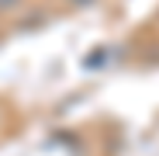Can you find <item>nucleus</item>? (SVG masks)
<instances>
[{
	"label": "nucleus",
	"mask_w": 159,
	"mask_h": 156,
	"mask_svg": "<svg viewBox=\"0 0 159 156\" xmlns=\"http://www.w3.org/2000/svg\"><path fill=\"white\" fill-rule=\"evenodd\" d=\"M21 0H0V11H11V7H17Z\"/></svg>",
	"instance_id": "obj_1"
},
{
	"label": "nucleus",
	"mask_w": 159,
	"mask_h": 156,
	"mask_svg": "<svg viewBox=\"0 0 159 156\" xmlns=\"http://www.w3.org/2000/svg\"><path fill=\"white\" fill-rule=\"evenodd\" d=\"M76 4H90V0H76Z\"/></svg>",
	"instance_id": "obj_2"
}]
</instances>
